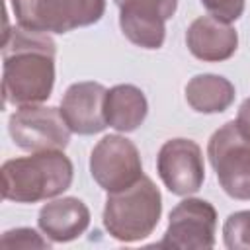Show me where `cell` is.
Listing matches in <instances>:
<instances>
[{
  "label": "cell",
  "mask_w": 250,
  "mask_h": 250,
  "mask_svg": "<svg viewBox=\"0 0 250 250\" xmlns=\"http://www.w3.org/2000/svg\"><path fill=\"white\" fill-rule=\"evenodd\" d=\"M207 156L225 193L232 199H250V135L236 121L211 135Z\"/></svg>",
  "instance_id": "obj_5"
},
{
  "label": "cell",
  "mask_w": 250,
  "mask_h": 250,
  "mask_svg": "<svg viewBox=\"0 0 250 250\" xmlns=\"http://www.w3.org/2000/svg\"><path fill=\"white\" fill-rule=\"evenodd\" d=\"M223 238L230 250H250V211L229 215L223 227Z\"/></svg>",
  "instance_id": "obj_16"
},
{
  "label": "cell",
  "mask_w": 250,
  "mask_h": 250,
  "mask_svg": "<svg viewBox=\"0 0 250 250\" xmlns=\"http://www.w3.org/2000/svg\"><path fill=\"white\" fill-rule=\"evenodd\" d=\"M2 59L4 104L39 105L51 96L55 86V41L49 33L21 25L6 29Z\"/></svg>",
  "instance_id": "obj_1"
},
{
  "label": "cell",
  "mask_w": 250,
  "mask_h": 250,
  "mask_svg": "<svg viewBox=\"0 0 250 250\" xmlns=\"http://www.w3.org/2000/svg\"><path fill=\"white\" fill-rule=\"evenodd\" d=\"M107 90L98 82H76L68 86L61 102V115L68 129L78 135H94L107 127L104 104Z\"/></svg>",
  "instance_id": "obj_11"
},
{
  "label": "cell",
  "mask_w": 250,
  "mask_h": 250,
  "mask_svg": "<svg viewBox=\"0 0 250 250\" xmlns=\"http://www.w3.org/2000/svg\"><path fill=\"white\" fill-rule=\"evenodd\" d=\"M205 10L221 21H236L244 12V0H201Z\"/></svg>",
  "instance_id": "obj_18"
},
{
  "label": "cell",
  "mask_w": 250,
  "mask_h": 250,
  "mask_svg": "<svg viewBox=\"0 0 250 250\" xmlns=\"http://www.w3.org/2000/svg\"><path fill=\"white\" fill-rule=\"evenodd\" d=\"M72 184V162L62 150L33 152L2 164V197L35 203L66 191Z\"/></svg>",
  "instance_id": "obj_2"
},
{
  "label": "cell",
  "mask_w": 250,
  "mask_h": 250,
  "mask_svg": "<svg viewBox=\"0 0 250 250\" xmlns=\"http://www.w3.org/2000/svg\"><path fill=\"white\" fill-rule=\"evenodd\" d=\"M234 86L225 76L197 74L186 84V100L199 113H221L234 102Z\"/></svg>",
  "instance_id": "obj_15"
},
{
  "label": "cell",
  "mask_w": 250,
  "mask_h": 250,
  "mask_svg": "<svg viewBox=\"0 0 250 250\" xmlns=\"http://www.w3.org/2000/svg\"><path fill=\"white\" fill-rule=\"evenodd\" d=\"M148 104L145 94L133 84H117L107 90L104 113L109 127L121 133L135 131L146 117Z\"/></svg>",
  "instance_id": "obj_14"
},
{
  "label": "cell",
  "mask_w": 250,
  "mask_h": 250,
  "mask_svg": "<svg viewBox=\"0 0 250 250\" xmlns=\"http://www.w3.org/2000/svg\"><path fill=\"white\" fill-rule=\"evenodd\" d=\"M4 248H49V240L41 238L33 229H14L2 234Z\"/></svg>",
  "instance_id": "obj_17"
},
{
  "label": "cell",
  "mask_w": 250,
  "mask_h": 250,
  "mask_svg": "<svg viewBox=\"0 0 250 250\" xmlns=\"http://www.w3.org/2000/svg\"><path fill=\"white\" fill-rule=\"evenodd\" d=\"M18 25L43 33L86 27L105 12V0H10Z\"/></svg>",
  "instance_id": "obj_4"
},
{
  "label": "cell",
  "mask_w": 250,
  "mask_h": 250,
  "mask_svg": "<svg viewBox=\"0 0 250 250\" xmlns=\"http://www.w3.org/2000/svg\"><path fill=\"white\" fill-rule=\"evenodd\" d=\"M8 131L12 141L29 152L64 150L70 141V129L57 107H20L10 115Z\"/></svg>",
  "instance_id": "obj_6"
},
{
  "label": "cell",
  "mask_w": 250,
  "mask_h": 250,
  "mask_svg": "<svg viewBox=\"0 0 250 250\" xmlns=\"http://www.w3.org/2000/svg\"><path fill=\"white\" fill-rule=\"evenodd\" d=\"M37 223L53 242H70L88 229L90 211L78 197H61L41 207Z\"/></svg>",
  "instance_id": "obj_13"
},
{
  "label": "cell",
  "mask_w": 250,
  "mask_h": 250,
  "mask_svg": "<svg viewBox=\"0 0 250 250\" xmlns=\"http://www.w3.org/2000/svg\"><path fill=\"white\" fill-rule=\"evenodd\" d=\"M217 211L205 199L188 197L180 201L168 221L164 238L158 242L160 248H184L199 250L215 244Z\"/></svg>",
  "instance_id": "obj_8"
},
{
  "label": "cell",
  "mask_w": 250,
  "mask_h": 250,
  "mask_svg": "<svg viewBox=\"0 0 250 250\" xmlns=\"http://www.w3.org/2000/svg\"><path fill=\"white\" fill-rule=\"evenodd\" d=\"M160 213V191L150 178L143 176L133 186L107 195L104 227L119 242H137L156 229Z\"/></svg>",
  "instance_id": "obj_3"
},
{
  "label": "cell",
  "mask_w": 250,
  "mask_h": 250,
  "mask_svg": "<svg viewBox=\"0 0 250 250\" xmlns=\"http://www.w3.org/2000/svg\"><path fill=\"white\" fill-rule=\"evenodd\" d=\"M90 174L107 193L121 191L143 178V162L137 146L121 137H104L90 154Z\"/></svg>",
  "instance_id": "obj_7"
},
{
  "label": "cell",
  "mask_w": 250,
  "mask_h": 250,
  "mask_svg": "<svg viewBox=\"0 0 250 250\" xmlns=\"http://www.w3.org/2000/svg\"><path fill=\"white\" fill-rule=\"evenodd\" d=\"M236 123L250 135V98H246L242 102V105L238 107V115H236Z\"/></svg>",
  "instance_id": "obj_19"
},
{
  "label": "cell",
  "mask_w": 250,
  "mask_h": 250,
  "mask_svg": "<svg viewBox=\"0 0 250 250\" xmlns=\"http://www.w3.org/2000/svg\"><path fill=\"white\" fill-rule=\"evenodd\" d=\"M119 8L123 35L143 49H160L166 37V20L176 14L178 0H113Z\"/></svg>",
  "instance_id": "obj_9"
},
{
  "label": "cell",
  "mask_w": 250,
  "mask_h": 250,
  "mask_svg": "<svg viewBox=\"0 0 250 250\" xmlns=\"http://www.w3.org/2000/svg\"><path fill=\"white\" fill-rule=\"evenodd\" d=\"M186 43L189 53L205 62L227 61L238 47L236 29L213 16H201L193 20L186 31Z\"/></svg>",
  "instance_id": "obj_12"
},
{
  "label": "cell",
  "mask_w": 250,
  "mask_h": 250,
  "mask_svg": "<svg viewBox=\"0 0 250 250\" xmlns=\"http://www.w3.org/2000/svg\"><path fill=\"white\" fill-rule=\"evenodd\" d=\"M156 168L162 184L176 195H189L199 191L205 180L203 154L195 141L170 139L156 158Z\"/></svg>",
  "instance_id": "obj_10"
}]
</instances>
